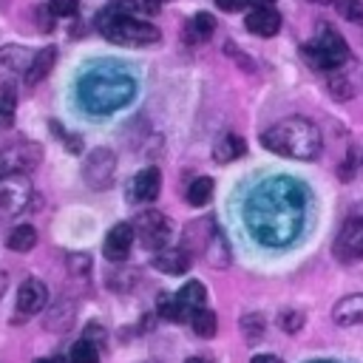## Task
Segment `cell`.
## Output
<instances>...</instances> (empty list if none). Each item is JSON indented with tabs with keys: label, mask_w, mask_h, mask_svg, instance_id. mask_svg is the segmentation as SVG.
I'll return each mask as SVG.
<instances>
[{
	"label": "cell",
	"mask_w": 363,
	"mask_h": 363,
	"mask_svg": "<svg viewBox=\"0 0 363 363\" xmlns=\"http://www.w3.org/2000/svg\"><path fill=\"white\" fill-rule=\"evenodd\" d=\"M318 363H323V360H318Z\"/></svg>",
	"instance_id": "45"
},
{
	"label": "cell",
	"mask_w": 363,
	"mask_h": 363,
	"mask_svg": "<svg viewBox=\"0 0 363 363\" xmlns=\"http://www.w3.org/2000/svg\"><path fill=\"white\" fill-rule=\"evenodd\" d=\"M96 31L108 43H116V45H150L162 37L156 26L142 23L130 14H116L113 9H108L96 17Z\"/></svg>",
	"instance_id": "4"
},
{
	"label": "cell",
	"mask_w": 363,
	"mask_h": 363,
	"mask_svg": "<svg viewBox=\"0 0 363 363\" xmlns=\"http://www.w3.org/2000/svg\"><path fill=\"white\" fill-rule=\"evenodd\" d=\"M9 250H14V252H28V250H34V244H37V230L31 227V224H20V227H14L11 233H9Z\"/></svg>",
	"instance_id": "21"
},
{
	"label": "cell",
	"mask_w": 363,
	"mask_h": 363,
	"mask_svg": "<svg viewBox=\"0 0 363 363\" xmlns=\"http://www.w3.org/2000/svg\"><path fill=\"white\" fill-rule=\"evenodd\" d=\"M244 150H247V145H244L241 136L224 133V136L216 142V147H213V159L221 162V164H227V162H235L238 156H244Z\"/></svg>",
	"instance_id": "19"
},
{
	"label": "cell",
	"mask_w": 363,
	"mask_h": 363,
	"mask_svg": "<svg viewBox=\"0 0 363 363\" xmlns=\"http://www.w3.org/2000/svg\"><path fill=\"white\" fill-rule=\"evenodd\" d=\"M190 261L193 255L184 250V247H162L156 255H153V267L164 275H182L190 269Z\"/></svg>",
	"instance_id": "14"
},
{
	"label": "cell",
	"mask_w": 363,
	"mask_h": 363,
	"mask_svg": "<svg viewBox=\"0 0 363 363\" xmlns=\"http://www.w3.org/2000/svg\"><path fill=\"white\" fill-rule=\"evenodd\" d=\"M68 357H71V363H99V349H96L94 340L82 337V340H77L71 346V354Z\"/></svg>",
	"instance_id": "29"
},
{
	"label": "cell",
	"mask_w": 363,
	"mask_h": 363,
	"mask_svg": "<svg viewBox=\"0 0 363 363\" xmlns=\"http://www.w3.org/2000/svg\"><path fill=\"white\" fill-rule=\"evenodd\" d=\"M340 17L352 20V23H363V0H335Z\"/></svg>",
	"instance_id": "32"
},
{
	"label": "cell",
	"mask_w": 363,
	"mask_h": 363,
	"mask_svg": "<svg viewBox=\"0 0 363 363\" xmlns=\"http://www.w3.org/2000/svg\"><path fill=\"white\" fill-rule=\"evenodd\" d=\"M74 315H77V303L68 301V298H62V301H57V303L45 312L43 326L51 329V332H65V329L74 323Z\"/></svg>",
	"instance_id": "17"
},
{
	"label": "cell",
	"mask_w": 363,
	"mask_h": 363,
	"mask_svg": "<svg viewBox=\"0 0 363 363\" xmlns=\"http://www.w3.org/2000/svg\"><path fill=\"white\" fill-rule=\"evenodd\" d=\"M48 301V289L40 278H26L17 289V315H37Z\"/></svg>",
	"instance_id": "12"
},
{
	"label": "cell",
	"mask_w": 363,
	"mask_h": 363,
	"mask_svg": "<svg viewBox=\"0 0 363 363\" xmlns=\"http://www.w3.org/2000/svg\"><path fill=\"white\" fill-rule=\"evenodd\" d=\"M77 9H79V0H48V11L54 17H71L77 14Z\"/></svg>",
	"instance_id": "34"
},
{
	"label": "cell",
	"mask_w": 363,
	"mask_h": 363,
	"mask_svg": "<svg viewBox=\"0 0 363 363\" xmlns=\"http://www.w3.org/2000/svg\"><path fill=\"white\" fill-rule=\"evenodd\" d=\"M133 230H136L139 241H142L147 250H156V252H159V250L167 244V238H170V218L162 216V213H156V210H147V213L136 216Z\"/></svg>",
	"instance_id": "10"
},
{
	"label": "cell",
	"mask_w": 363,
	"mask_h": 363,
	"mask_svg": "<svg viewBox=\"0 0 363 363\" xmlns=\"http://www.w3.org/2000/svg\"><path fill=\"white\" fill-rule=\"evenodd\" d=\"M43 159V147L37 142H11L0 147V179L3 176H17V173H31Z\"/></svg>",
	"instance_id": "6"
},
{
	"label": "cell",
	"mask_w": 363,
	"mask_h": 363,
	"mask_svg": "<svg viewBox=\"0 0 363 363\" xmlns=\"http://www.w3.org/2000/svg\"><path fill=\"white\" fill-rule=\"evenodd\" d=\"M278 326L284 329V332H298L301 326H303V312H298V309H286V312H281L278 315Z\"/></svg>",
	"instance_id": "33"
},
{
	"label": "cell",
	"mask_w": 363,
	"mask_h": 363,
	"mask_svg": "<svg viewBox=\"0 0 363 363\" xmlns=\"http://www.w3.org/2000/svg\"><path fill=\"white\" fill-rule=\"evenodd\" d=\"M79 105L91 113H111L128 105L136 94V82L122 71H94L79 79Z\"/></svg>",
	"instance_id": "3"
},
{
	"label": "cell",
	"mask_w": 363,
	"mask_h": 363,
	"mask_svg": "<svg viewBox=\"0 0 363 363\" xmlns=\"http://www.w3.org/2000/svg\"><path fill=\"white\" fill-rule=\"evenodd\" d=\"M335 258L340 264H354L363 258V207H357L340 227L335 247H332Z\"/></svg>",
	"instance_id": "7"
},
{
	"label": "cell",
	"mask_w": 363,
	"mask_h": 363,
	"mask_svg": "<svg viewBox=\"0 0 363 363\" xmlns=\"http://www.w3.org/2000/svg\"><path fill=\"white\" fill-rule=\"evenodd\" d=\"M261 145L278 156L312 162V159H318L323 139H320V130L315 122H309L303 116H286L261 133Z\"/></svg>",
	"instance_id": "2"
},
{
	"label": "cell",
	"mask_w": 363,
	"mask_h": 363,
	"mask_svg": "<svg viewBox=\"0 0 363 363\" xmlns=\"http://www.w3.org/2000/svg\"><path fill=\"white\" fill-rule=\"evenodd\" d=\"M31 201V182L26 173L0 179V216H17Z\"/></svg>",
	"instance_id": "9"
},
{
	"label": "cell",
	"mask_w": 363,
	"mask_h": 363,
	"mask_svg": "<svg viewBox=\"0 0 363 363\" xmlns=\"http://www.w3.org/2000/svg\"><path fill=\"white\" fill-rule=\"evenodd\" d=\"M301 54L306 57V62L315 68V71H337L346 57H349V48H346V40L329 28V26H320L318 28V37L312 43H306L301 48Z\"/></svg>",
	"instance_id": "5"
},
{
	"label": "cell",
	"mask_w": 363,
	"mask_h": 363,
	"mask_svg": "<svg viewBox=\"0 0 363 363\" xmlns=\"http://www.w3.org/2000/svg\"><path fill=\"white\" fill-rule=\"evenodd\" d=\"M116 14H130V11H136V0H113V6H111Z\"/></svg>",
	"instance_id": "37"
},
{
	"label": "cell",
	"mask_w": 363,
	"mask_h": 363,
	"mask_svg": "<svg viewBox=\"0 0 363 363\" xmlns=\"http://www.w3.org/2000/svg\"><path fill=\"white\" fill-rule=\"evenodd\" d=\"M207 264H213V267H227L230 264V244L224 241V235L216 230V235L210 238V244H207V250H204V255H201Z\"/></svg>",
	"instance_id": "22"
},
{
	"label": "cell",
	"mask_w": 363,
	"mask_h": 363,
	"mask_svg": "<svg viewBox=\"0 0 363 363\" xmlns=\"http://www.w3.org/2000/svg\"><path fill=\"white\" fill-rule=\"evenodd\" d=\"M332 320L337 326H357V323H363V292L343 295L335 303V309H332Z\"/></svg>",
	"instance_id": "15"
},
{
	"label": "cell",
	"mask_w": 363,
	"mask_h": 363,
	"mask_svg": "<svg viewBox=\"0 0 363 363\" xmlns=\"http://www.w3.org/2000/svg\"><path fill=\"white\" fill-rule=\"evenodd\" d=\"M156 309H159V318H164V320H170V323H179V320H190V318L184 315L182 303L176 301V295H159V303H156Z\"/></svg>",
	"instance_id": "26"
},
{
	"label": "cell",
	"mask_w": 363,
	"mask_h": 363,
	"mask_svg": "<svg viewBox=\"0 0 363 363\" xmlns=\"http://www.w3.org/2000/svg\"><path fill=\"white\" fill-rule=\"evenodd\" d=\"M326 88H329V96H332V99H337V102H343V99H349V96L354 94L352 79H349V77H343V74H340V68H337V71H332V77H329Z\"/></svg>",
	"instance_id": "28"
},
{
	"label": "cell",
	"mask_w": 363,
	"mask_h": 363,
	"mask_svg": "<svg viewBox=\"0 0 363 363\" xmlns=\"http://www.w3.org/2000/svg\"><path fill=\"white\" fill-rule=\"evenodd\" d=\"M34 363H54V360H43V357H40V360H34Z\"/></svg>",
	"instance_id": "44"
},
{
	"label": "cell",
	"mask_w": 363,
	"mask_h": 363,
	"mask_svg": "<svg viewBox=\"0 0 363 363\" xmlns=\"http://www.w3.org/2000/svg\"><path fill=\"white\" fill-rule=\"evenodd\" d=\"M184 363H213V360L210 357H187Z\"/></svg>",
	"instance_id": "41"
},
{
	"label": "cell",
	"mask_w": 363,
	"mask_h": 363,
	"mask_svg": "<svg viewBox=\"0 0 363 363\" xmlns=\"http://www.w3.org/2000/svg\"><path fill=\"white\" fill-rule=\"evenodd\" d=\"M54 60H57V51H54V48H43V51H37L34 60H31V65H28V71H26V82H28V85H37V82L51 71Z\"/></svg>",
	"instance_id": "20"
},
{
	"label": "cell",
	"mask_w": 363,
	"mask_h": 363,
	"mask_svg": "<svg viewBox=\"0 0 363 363\" xmlns=\"http://www.w3.org/2000/svg\"><path fill=\"white\" fill-rule=\"evenodd\" d=\"M250 363H284L281 357H275V354H255Z\"/></svg>",
	"instance_id": "39"
},
{
	"label": "cell",
	"mask_w": 363,
	"mask_h": 363,
	"mask_svg": "<svg viewBox=\"0 0 363 363\" xmlns=\"http://www.w3.org/2000/svg\"><path fill=\"white\" fill-rule=\"evenodd\" d=\"M309 3H335V0H309Z\"/></svg>",
	"instance_id": "43"
},
{
	"label": "cell",
	"mask_w": 363,
	"mask_h": 363,
	"mask_svg": "<svg viewBox=\"0 0 363 363\" xmlns=\"http://www.w3.org/2000/svg\"><path fill=\"white\" fill-rule=\"evenodd\" d=\"M213 31H216V20H213V14H207V11H199V14L187 23V40H190V43H201V40H207Z\"/></svg>",
	"instance_id": "23"
},
{
	"label": "cell",
	"mask_w": 363,
	"mask_h": 363,
	"mask_svg": "<svg viewBox=\"0 0 363 363\" xmlns=\"http://www.w3.org/2000/svg\"><path fill=\"white\" fill-rule=\"evenodd\" d=\"M337 173H340V179H343V182H349V179H352V173H354V156H352V153L346 156V162L340 164V170H337Z\"/></svg>",
	"instance_id": "38"
},
{
	"label": "cell",
	"mask_w": 363,
	"mask_h": 363,
	"mask_svg": "<svg viewBox=\"0 0 363 363\" xmlns=\"http://www.w3.org/2000/svg\"><path fill=\"white\" fill-rule=\"evenodd\" d=\"M133 238H136V230H133V224H128V221H119V224H113V227L108 230V235H105V244H102V250H105V258H108V261H125V258L130 255Z\"/></svg>",
	"instance_id": "11"
},
{
	"label": "cell",
	"mask_w": 363,
	"mask_h": 363,
	"mask_svg": "<svg viewBox=\"0 0 363 363\" xmlns=\"http://www.w3.org/2000/svg\"><path fill=\"white\" fill-rule=\"evenodd\" d=\"M31 60H34V54H28V51H23V48H17V45H11V48H6L3 54H0V65H6V68H11V71H28V65H31Z\"/></svg>",
	"instance_id": "27"
},
{
	"label": "cell",
	"mask_w": 363,
	"mask_h": 363,
	"mask_svg": "<svg viewBox=\"0 0 363 363\" xmlns=\"http://www.w3.org/2000/svg\"><path fill=\"white\" fill-rule=\"evenodd\" d=\"M68 267L74 275H88L91 272V255H68Z\"/></svg>",
	"instance_id": "35"
},
{
	"label": "cell",
	"mask_w": 363,
	"mask_h": 363,
	"mask_svg": "<svg viewBox=\"0 0 363 363\" xmlns=\"http://www.w3.org/2000/svg\"><path fill=\"white\" fill-rule=\"evenodd\" d=\"M250 3H255V6H272V0H250Z\"/></svg>",
	"instance_id": "42"
},
{
	"label": "cell",
	"mask_w": 363,
	"mask_h": 363,
	"mask_svg": "<svg viewBox=\"0 0 363 363\" xmlns=\"http://www.w3.org/2000/svg\"><path fill=\"white\" fill-rule=\"evenodd\" d=\"M210 196H213V179H210V176H199V179L190 182V187H187V201H190L193 207L207 204Z\"/></svg>",
	"instance_id": "24"
},
{
	"label": "cell",
	"mask_w": 363,
	"mask_h": 363,
	"mask_svg": "<svg viewBox=\"0 0 363 363\" xmlns=\"http://www.w3.org/2000/svg\"><path fill=\"white\" fill-rule=\"evenodd\" d=\"M159 187H162V173H159V167H145V170H139L136 179H133V199L147 204V201H153V199L159 196Z\"/></svg>",
	"instance_id": "16"
},
{
	"label": "cell",
	"mask_w": 363,
	"mask_h": 363,
	"mask_svg": "<svg viewBox=\"0 0 363 363\" xmlns=\"http://www.w3.org/2000/svg\"><path fill=\"white\" fill-rule=\"evenodd\" d=\"M250 233L267 247L289 244L303 224V193L292 179H269L252 190L244 210Z\"/></svg>",
	"instance_id": "1"
},
{
	"label": "cell",
	"mask_w": 363,
	"mask_h": 363,
	"mask_svg": "<svg viewBox=\"0 0 363 363\" xmlns=\"http://www.w3.org/2000/svg\"><path fill=\"white\" fill-rule=\"evenodd\" d=\"M190 323H193V332H196L199 337H213L216 329H218V318H216L213 309H199V312H193Z\"/></svg>",
	"instance_id": "25"
},
{
	"label": "cell",
	"mask_w": 363,
	"mask_h": 363,
	"mask_svg": "<svg viewBox=\"0 0 363 363\" xmlns=\"http://www.w3.org/2000/svg\"><path fill=\"white\" fill-rule=\"evenodd\" d=\"M6 286H9V272H0V298H3Z\"/></svg>",
	"instance_id": "40"
},
{
	"label": "cell",
	"mask_w": 363,
	"mask_h": 363,
	"mask_svg": "<svg viewBox=\"0 0 363 363\" xmlns=\"http://www.w3.org/2000/svg\"><path fill=\"white\" fill-rule=\"evenodd\" d=\"M176 301L182 303L184 315H187V318H193V312L204 309V301H207V289H204V284H199V281H187V284H184V286L176 292Z\"/></svg>",
	"instance_id": "18"
},
{
	"label": "cell",
	"mask_w": 363,
	"mask_h": 363,
	"mask_svg": "<svg viewBox=\"0 0 363 363\" xmlns=\"http://www.w3.org/2000/svg\"><path fill=\"white\" fill-rule=\"evenodd\" d=\"M116 173V156L108 147H94L82 162V179L94 190H108Z\"/></svg>",
	"instance_id": "8"
},
{
	"label": "cell",
	"mask_w": 363,
	"mask_h": 363,
	"mask_svg": "<svg viewBox=\"0 0 363 363\" xmlns=\"http://www.w3.org/2000/svg\"><path fill=\"white\" fill-rule=\"evenodd\" d=\"M14 105H17V94L11 85H6L0 91V122L3 125H11L14 122Z\"/></svg>",
	"instance_id": "30"
},
{
	"label": "cell",
	"mask_w": 363,
	"mask_h": 363,
	"mask_svg": "<svg viewBox=\"0 0 363 363\" xmlns=\"http://www.w3.org/2000/svg\"><path fill=\"white\" fill-rule=\"evenodd\" d=\"M244 26L250 34L255 37H275L281 31V14L272 9V6H255L247 17H244Z\"/></svg>",
	"instance_id": "13"
},
{
	"label": "cell",
	"mask_w": 363,
	"mask_h": 363,
	"mask_svg": "<svg viewBox=\"0 0 363 363\" xmlns=\"http://www.w3.org/2000/svg\"><path fill=\"white\" fill-rule=\"evenodd\" d=\"M241 332H244L247 340H258V337L264 335V318H261L258 312L244 315V318H241Z\"/></svg>",
	"instance_id": "31"
},
{
	"label": "cell",
	"mask_w": 363,
	"mask_h": 363,
	"mask_svg": "<svg viewBox=\"0 0 363 363\" xmlns=\"http://www.w3.org/2000/svg\"><path fill=\"white\" fill-rule=\"evenodd\" d=\"M247 3H250V0H216V6H218L221 11H241Z\"/></svg>",
	"instance_id": "36"
}]
</instances>
